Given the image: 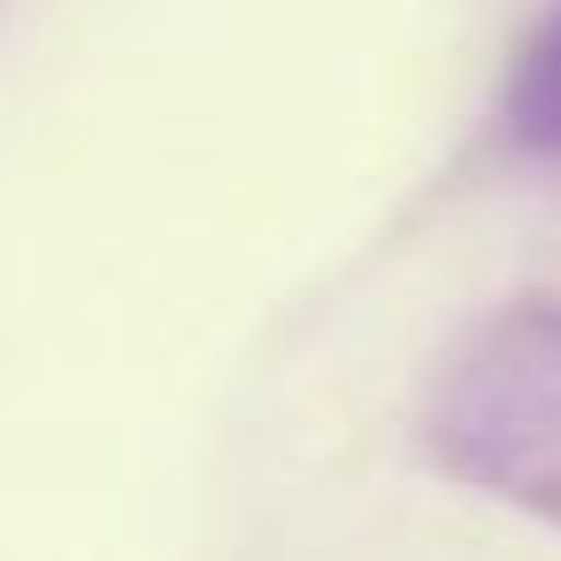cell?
Listing matches in <instances>:
<instances>
[{"label":"cell","mask_w":561,"mask_h":561,"mask_svg":"<svg viewBox=\"0 0 561 561\" xmlns=\"http://www.w3.org/2000/svg\"><path fill=\"white\" fill-rule=\"evenodd\" d=\"M446 477L561 523V300L492 308L446 362L423 423Z\"/></svg>","instance_id":"6da1fadb"},{"label":"cell","mask_w":561,"mask_h":561,"mask_svg":"<svg viewBox=\"0 0 561 561\" xmlns=\"http://www.w3.org/2000/svg\"><path fill=\"white\" fill-rule=\"evenodd\" d=\"M500 116H507V139L523 154L561 162V0H553V16L530 32V47L515 55Z\"/></svg>","instance_id":"7a4b0ae2"}]
</instances>
